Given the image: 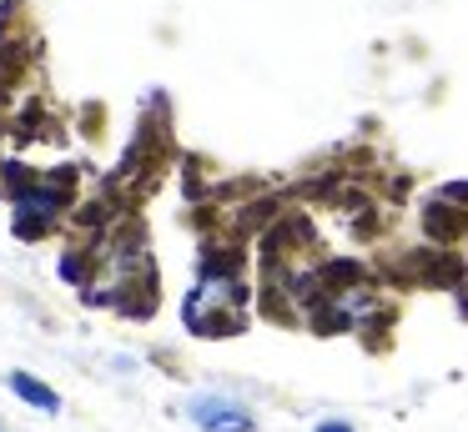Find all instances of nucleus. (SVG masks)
<instances>
[{
    "instance_id": "1",
    "label": "nucleus",
    "mask_w": 468,
    "mask_h": 432,
    "mask_svg": "<svg viewBox=\"0 0 468 432\" xmlns=\"http://www.w3.org/2000/svg\"><path fill=\"white\" fill-rule=\"evenodd\" d=\"M242 297L247 291L237 287V277H227V271H207V277L197 281V291L186 297L182 317H186V327H202L207 337H227V332L237 327Z\"/></svg>"
},
{
    "instance_id": "2",
    "label": "nucleus",
    "mask_w": 468,
    "mask_h": 432,
    "mask_svg": "<svg viewBox=\"0 0 468 432\" xmlns=\"http://www.w3.org/2000/svg\"><path fill=\"white\" fill-rule=\"evenodd\" d=\"M192 422L202 432H252V412L242 402L222 397V392H202L192 397Z\"/></svg>"
},
{
    "instance_id": "3",
    "label": "nucleus",
    "mask_w": 468,
    "mask_h": 432,
    "mask_svg": "<svg viewBox=\"0 0 468 432\" xmlns=\"http://www.w3.org/2000/svg\"><path fill=\"white\" fill-rule=\"evenodd\" d=\"M16 211H21L26 221H51L56 211H61V186H21L16 191Z\"/></svg>"
},
{
    "instance_id": "4",
    "label": "nucleus",
    "mask_w": 468,
    "mask_h": 432,
    "mask_svg": "<svg viewBox=\"0 0 468 432\" xmlns=\"http://www.w3.org/2000/svg\"><path fill=\"white\" fill-rule=\"evenodd\" d=\"M11 392H16L21 402H31V407H41V412H56V407H61V397H56L46 382H36L31 372H11Z\"/></svg>"
},
{
    "instance_id": "5",
    "label": "nucleus",
    "mask_w": 468,
    "mask_h": 432,
    "mask_svg": "<svg viewBox=\"0 0 468 432\" xmlns=\"http://www.w3.org/2000/svg\"><path fill=\"white\" fill-rule=\"evenodd\" d=\"M317 432H353L347 422H317Z\"/></svg>"
}]
</instances>
